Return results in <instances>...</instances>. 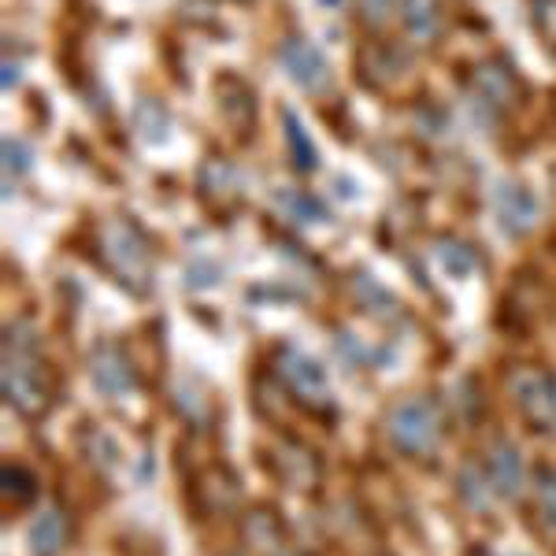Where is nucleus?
<instances>
[{"label": "nucleus", "instance_id": "nucleus-1", "mask_svg": "<svg viewBox=\"0 0 556 556\" xmlns=\"http://www.w3.org/2000/svg\"><path fill=\"white\" fill-rule=\"evenodd\" d=\"M4 397L8 405L23 416H41L49 408V386H45V371L38 361V338H34L30 323H12L4 338Z\"/></svg>", "mask_w": 556, "mask_h": 556}, {"label": "nucleus", "instance_id": "nucleus-2", "mask_svg": "<svg viewBox=\"0 0 556 556\" xmlns=\"http://www.w3.org/2000/svg\"><path fill=\"white\" fill-rule=\"evenodd\" d=\"M390 438L405 453H430L442 438V419L427 397H408L390 412Z\"/></svg>", "mask_w": 556, "mask_h": 556}, {"label": "nucleus", "instance_id": "nucleus-3", "mask_svg": "<svg viewBox=\"0 0 556 556\" xmlns=\"http://www.w3.org/2000/svg\"><path fill=\"white\" fill-rule=\"evenodd\" d=\"M101 256L127 286H138V290L149 286V249L127 223H108L101 230Z\"/></svg>", "mask_w": 556, "mask_h": 556}, {"label": "nucleus", "instance_id": "nucleus-4", "mask_svg": "<svg viewBox=\"0 0 556 556\" xmlns=\"http://www.w3.org/2000/svg\"><path fill=\"white\" fill-rule=\"evenodd\" d=\"M516 405L538 430H556V379L545 371H519L513 379Z\"/></svg>", "mask_w": 556, "mask_h": 556}, {"label": "nucleus", "instance_id": "nucleus-5", "mask_svg": "<svg viewBox=\"0 0 556 556\" xmlns=\"http://www.w3.org/2000/svg\"><path fill=\"white\" fill-rule=\"evenodd\" d=\"M278 60H282L286 75H290L301 89H308V93H323V89L330 86V64L312 41L286 38L278 45Z\"/></svg>", "mask_w": 556, "mask_h": 556}, {"label": "nucleus", "instance_id": "nucleus-6", "mask_svg": "<svg viewBox=\"0 0 556 556\" xmlns=\"http://www.w3.org/2000/svg\"><path fill=\"white\" fill-rule=\"evenodd\" d=\"M278 371H282V379L290 382V390L301 393L304 401H327L330 397L327 371H323L312 356L298 353V349H282V353H278Z\"/></svg>", "mask_w": 556, "mask_h": 556}, {"label": "nucleus", "instance_id": "nucleus-7", "mask_svg": "<svg viewBox=\"0 0 556 556\" xmlns=\"http://www.w3.org/2000/svg\"><path fill=\"white\" fill-rule=\"evenodd\" d=\"M493 208H497V219L508 235H527L538 223V204L531 190H523V186H513V182L497 186V190H493Z\"/></svg>", "mask_w": 556, "mask_h": 556}, {"label": "nucleus", "instance_id": "nucleus-8", "mask_svg": "<svg viewBox=\"0 0 556 556\" xmlns=\"http://www.w3.org/2000/svg\"><path fill=\"white\" fill-rule=\"evenodd\" d=\"M486 475L501 497H519V493H523V460H519V450L513 442L497 438V442L490 445Z\"/></svg>", "mask_w": 556, "mask_h": 556}, {"label": "nucleus", "instance_id": "nucleus-9", "mask_svg": "<svg viewBox=\"0 0 556 556\" xmlns=\"http://www.w3.org/2000/svg\"><path fill=\"white\" fill-rule=\"evenodd\" d=\"M93 382L108 397H127L134 390V371H130L127 356L115 345H101L93 353Z\"/></svg>", "mask_w": 556, "mask_h": 556}, {"label": "nucleus", "instance_id": "nucleus-10", "mask_svg": "<svg viewBox=\"0 0 556 556\" xmlns=\"http://www.w3.org/2000/svg\"><path fill=\"white\" fill-rule=\"evenodd\" d=\"M471 93L490 108H508L516 97V78L513 71L497 67V64H482L471 71Z\"/></svg>", "mask_w": 556, "mask_h": 556}, {"label": "nucleus", "instance_id": "nucleus-11", "mask_svg": "<svg viewBox=\"0 0 556 556\" xmlns=\"http://www.w3.org/2000/svg\"><path fill=\"white\" fill-rule=\"evenodd\" d=\"M219 104H223V115L235 123L238 130H249L256 119V93L241 83L238 75H227L219 78Z\"/></svg>", "mask_w": 556, "mask_h": 556}, {"label": "nucleus", "instance_id": "nucleus-12", "mask_svg": "<svg viewBox=\"0 0 556 556\" xmlns=\"http://www.w3.org/2000/svg\"><path fill=\"white\" fill-rule=\"evenodd\" d=\"M401 20L416 41H434L442 34V4L438 0H401Z\"/></svg>", "mask_w": 556, "mask_h": 556}, {"label": "nucleus", "instance_id": "nucleus-13", "mask_svg": "<svg viewBox=\"0 0 556 556\" xmlns=\"http://www.w3.org/2000/svg\"><path fill=\"white\" fill-rule=\"evenodd\" d=\"M26 542H30L34 556H56L60 549H64V542H67V519L60 516L56 508H49V513H41L30 523Z\"/></svg>", "mask_w": 556, "mask_h": 556}, {"label": "nucleus", "instance_id": "nucleus-14", "mask_svg": "<svg viewBox=\"0 0 556 556\" xmlns=\"http://www.w3.org/2000/svg\"><path fill=\"white\" fill-rule=\"evenodd\" d=\"M197 186H201L204 201H235L238 190H241V178H238L235 167L223 164V160H208V164L201 167Z\"/></svg>", "mask_w": 556, "mask_h": 556}, {"label": "nucleus", "instance_id": "nucleus-15", "mask_svg": "<svg viewBox=\"0 0 556 556\" xmlns=\"http://www.w3.org/2000/svg\"><path fill=\"white\" fill-rule=\"evenodd\" d=\"M282 127H286V146H290L293 164H298L301 172H316V167H319L316 146H312V138L304 134L298 112H290V108H286V112H282Z\"/></svg>", "mask_w": 556, "mask_h": 556}, {"label": "nucleus", "instance_id": "nucleus-16", "mask_svg": "<svg viewBox=\"0 0 556 556\" xmlns=\"http://www.w3.org/2000/svg\"><path fill=\"white\" fill-rule=\"evenodd\" d=\"M275 204L282 208L290 219H298V223H327L330 219V212L323 208V204L316 201L312 193H301V190H278L275 193Z\"/></svg>", "mask_w": 556, "mask_h": 556}, {"label": "nucleus", "instance_id": "nucleus-17", "mask_svg": "<svg viewBox=\"0 0 556 556\" xmlns=\"http://www.w3.org/2000/svg\"><path fill=\"white\" fill-rule=\"evenodd\" d=\"M134 127L146 141H160L167 138V112L156 101H141L138 112H134Z\"/></svg>", "mask_w": 556, "mask_h": 556}, {"label": "nucleus", "instance_id": "nucleus-18", "mask_svg": "<svg viewBox=\"0 0 556 556\" xmlns=\"http://www.w3.org/2000/svg\"><path fill=\"white\" fill-rule=\"evenodd\" d=\"M434 253H438V260H442V264H445V271L456 275V278H464V275H468L471 267H475V253H471L468 245H464V241L442 238V241H438Z\"/></svg>", "mask_w": 556, "mask_h": 556}, {"label": "nucleus", "instance_id": "nucleus-19", "mask_svg": "<svg viewBox=\"0 0 556 556\" xmlns=\"http://www.w3.org/2000/svg\"><path fill=\"white\" fill-rule=\"evenodd\" d=\"M30 172V149L20 138H4V178Z\"/></svg>", "mask_w": 556, "mask_h": 556}, {"label": "nucleus", "instance_id": "nucleus-20", "mask_svg": "<svg viewBox=\"0 0 556 556\" xmlns=\"http://www.w3.org/2000/svg\"><path fill=\"white\" fill-rule=\"evenodd\" d=\"M486 482H490V475L482 479V475L475 471V468H468V471L460 475V493L468 497V505H475V508L486 505V501H490V486H486Z\"/></svg>", "mask_w": 556, "mask_h": 556}, {"label": "nucleus", "instance_id": "nucleus-21", "mask_svg": "<svg viewBox=\"0 0 556 556\" xmlns=\"http://www.w3.org/2000/svg\"><path fill=\"white\" fill-rule=\"evenodd\" d=\"M538 505H542L545 523H556V471H538Z\"/></svg>", "mask_w": 556, "mask_h": 556}, {"label": "nucleus", "instance_id": "nucleus-22", "mask_svg": "<svg viewBox=\"0 0 556 556\" xmlns=\"http://www.w3.org/2000/svg\"><path fill=\"white\" fill-rule=\"evenodd\" d=\"M386 8H390V0H364V20L379 26L386 20Z\"/></svg>", "mask_w": 556, "mask_h": 556}, {"label": "nucleus", "instance_id": "nucleus-23", "mask_svg": "<svg viewBox=\"0 0 556 556\" xmlns=\"http://www.w3.org/2000/svg\"><path fill=\"white\" fill-rule=\"evenodd\" d=\"M271 556H293L290 549H282V553H271Z\"/></svg>", "mask_w": 556, "mask_h": 556}]
</instances>
